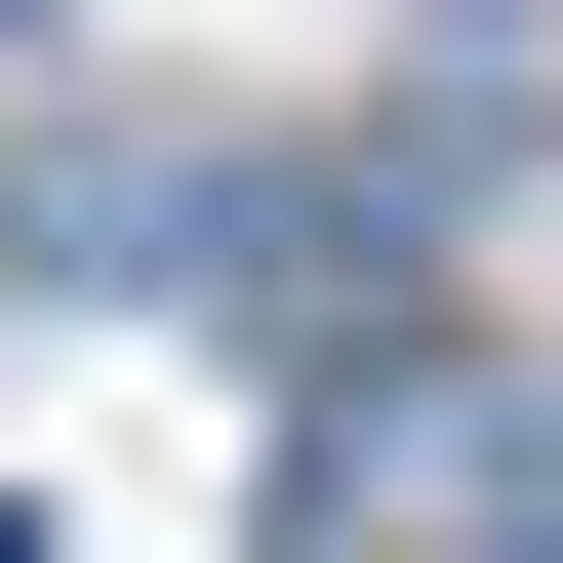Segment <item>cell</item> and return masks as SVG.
Returning a JSON list of instances; mask_svg holds the SVG:
<instances>
[]
</instances>
